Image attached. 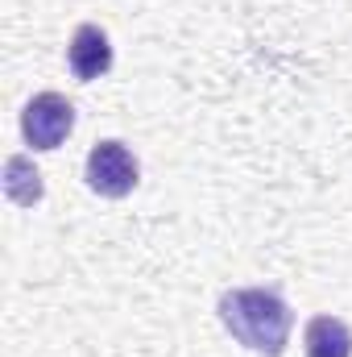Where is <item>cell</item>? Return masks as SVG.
<instances>
[{
    "mask_svg": "<svg viewBox=\"0 0 352 357\" xmlns=\"http://www.w3.org/2000/svg\"><path fill=\"white\" fill-rule=\"evenodd\" d=\"M216 316L228 328V337L241 341L249 354L282 357L286 345H290L294 312H290V303L278 291H265V287H232V291L220 295Z\"/></svg>",
    "mask_w": 352,
    "mask_h": 357,
    "instance_id": "cell-1",
    "label": "cell"
},
{
    "mask_svg": "<svg viewBox=\"0 0 352 357\" xmlns=\"http://www.w3.org/2000/svg\"><path fill=\"white\" fill-rule=\"evenodd\" d=\"M303 349L307 357H352V328L336 316H315L307 320Z\"/></svg>",
    "mask_w": 352,
    "mask_h": 357,
    "instance_id": "cell-5",
    "label": "cell"
},
{
    "mask_svg": "<svg viewBox=\"0 0 352 357\" xmlns=\"http://www.w3.org/2000/svg\"><path fill=\"white\" fill-rule=\"evenodd\" d=\"M67 67L79 84H95L99 75L112 71V42L99 25H79L67 46Z\"/></svg>",
    "mask_w": 352,
    "mask_h": 357,
    "instance_id": "cell-4",
    "label": "cell"
},
{
    "mask_svg": "<svg viewBox=\"0 0 352 357\" xmlns=\"http://www.w3.org/2000/svg\"><path fill=\"white\" fill-rule=\"evenodd\" d=\"M4 195L21 208H33L42 199V175L38 167H29V158H8L4 167Z\"/></svg>",
    "mask_w": 352,
    "mask_h": 357,
    "instance_id": "cell-6",
    "label": "cell"
},
{
    "mask_svg": "<svg viewBox=\"0 0 352 357\" xmlns=\"http://www.w3.org/2000/svg\"><path fill=\"white\" fill-rule=\"evenodd\" d=\"M75 129V104L58 91H38L21 112V137L33 150H58Z\"/></svg>",
    "mask_w": 352,
    "mask_h": 357,
    "instance_id": "cell-2",
    "label": "cell"
},
{
    "mask_svg": "<svg viewBox=\"0 0 352 357\" xmlns=\"http://www.w3.org/2000/svg\"><path fill=\"white\" fill-rule=\"evenodd\" d=\"M83 178H88V187L95 195H104V199H125V195L137 187L141 167H137L133 150L112 137V142H95V146H91Z\"/></svg>",
    "mask_w": 352,
    "mask_h": 357,
    "instance_id": "cell-3",
    "label": "cell"
}]
</instances>
